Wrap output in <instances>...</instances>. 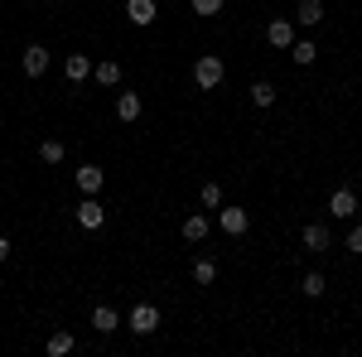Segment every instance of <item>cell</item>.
Here are the masks:
<instances>
[{"label":"cell","mask_w":362,"mask_h":357,"mask_svg":"<svg viewBox=\"0 0 362 357\" xmlns=\"http://www.w3.org/2000/svg\"><path fill=\"white\" fill-rule=\"evenodd\" d=\"M223 78H227V68H223V58H218V54L194 58V87H198V92H218Z\"/></svg>","instance_id":"cell-1"},{"label":"cell","mask_w":362,"mask_h":357,"mask_svg":"<svg viewBox=\"0 0 362 357\" xmlns=\"http://www.w3.org/2000/svg\"><path fill=\"white\" fill-rule=\"evenodd\" d=\"M126 329L140 333V338H145V333H155V329H160V309H155V304H136V309L126 314Z\"/></svg>","instance_id":"cell-2"},{"label":"cell","mask_w":362,"mask_h":357,"mask_svg":"<svg viewBox=\"0 0 362 357\" xmlns=\"http://www.w3.org/2000/svg\"><path fill=\"white\" fill-rule=\"evenodd\" d=\"M49 63H54V54H49L44 44H29L25 54H20V68H25V78H44V73H49Z\"/></svg>","instance_id":"cell-3"},{"label":"cell","mask_w":362,"mask_h":357,"mask_svg":"<svg viewBox=\"0 0 362 357\" xmlns=\"http://www.w3.org/2000/svg\"><path fill=\"white\" fill-rule=\"evenodd\" d=\"M102 222H107V208L97 203V193H83V203H78V227H83V232H97Z\"/></svg>","instance_id":"cell-4"},{"label":"cell","mask_w":362,"mask_h":357,"mask_svg":"<svg viewBox=\"0 0 362 357\" xmlns=\"http://www.w3.org/2000/svg\"><path fill=\"white\" fill-rule=\"evenodd\" d=\"M329 218H338V222L358 218V193L353 189H334V198H329Z\"/></svg>","instance_id":"cell-5"},{"label":"cell","mask_w":362,"mask_h":357,"mask_svg":"<svg viewBox=\"0 0 362 357\" xmlns=\"http://www.w3.org/2000/svg\"><path fill=\"white\" fill-rule=\"evenodd\" d=\"M218 227H223L227 237H242L251 227V213L247 208H218Z\"/></svg>","instance_id":"cell-6"},{"label":"cell","mask_w":362,"mask_h":357,"mask_svg":"<svg viewBox=\"0 0 362 357\" xmlns=\"http://www.w3.org/2000/svg\"><path fill=\"white\" fill-rule=\"evenodd\" d=\"M63 73H68V83L83 87L87 78H92V54H68L63 58Z\"/></svg>","instance_id":"cell-7"},{"label":"cell","mask_w":362,"mask_h":357,"mask_svg":"<svg viewBox=\"0 0 362 357\" xmlns=\"http://www.w3.org/2000/svg\"><path fill=\"white\" fill-rule=\"evenodd\" d=\"M126 20H131V25H155V20H160V10H155V0H126Z\"/></svg>","instance_id":"cell-8"},{"label":"cell","mask_w":362,"mask_h":357,"mask_svg":"<svg viewBox=\"0 0 362 357\" xmlns=\"http://www.w3.org/2000/svg\"><path fill=\"white\" fill-rule=\"evenodd\" d=\"M324 0H300L295 5V25H305V29H314V25H324Z\"/></svg>","instance_id":"cell-9"},{"label":"cell","mask_w":362,"mask_h":357,"mask_svg":"<svg viewBox=\"0 0 362 357\" xmlns=\"http://www.w3.org/2000/svg\"><path fill=\"white\" fill-rule=\"evenodd\" d=\"M300 242H305L309 251H329V247H334V237H329V227H324V222H305Z\"/></svg>","instance_id":"cell-10"},{"label":"cell","mask_w":362,"mask_h":357,"mask_svg":"<svg viewBox=\"0 0 362 357\" xmlns=\"http://www.w3.org/2000/svg\"><path fill=\"white\" fill-rule=\"evenodd\" d=\"M266 44H271V49H290V44H295V25H290V20H271V25H266Z\"/></svg>","instance_id":"cell-11"},{"label":"cell","mask_w":362,"mask_h":357,"mask_svg":"<svg viewBox=\"0 0 362 357\" xmlns=\"http://www.w3.org/2000/svg\"><path fill=\"white\" fill-rule=\"evenodd\" d=\"M116 121H140V92H116Z\"/></svg>","instance_id":"cell-12"},{"label":"cell","mask_w":362,"mask_h":357,"mask_svg":"<svg viewBox=\"0 0 362 357\" xmlns=\"http://www.w3.org/2000/svg\"><path fill=\"white\" fill-rule=\"evenodd\" d=\"M116 324H126V319L116 314L112 304H97V309H92V329L97 333H116Z\"/></svg>","instance_id":"cell-13"},{"label":"cell","mask_w":362,"mask_h":357,"mask_svg":"<svg viewBox=\"0 0 362 357\" xmlns=\"http://www.w3.org/2000/svg\"><path fill=\"white\" fill-rule=\"evenodd\" d=\"M92 78H97V87H116V83H121V63H116V58L92 63Z\"/></svg>","instance_id":"cell-14"},{"label":"cell","mask_w":362,"mask_h":357,"mask_svg":"<svg viewBox=\"0 0 362 357\" xmlns=\"http://www.w3.org/2000/svg\"><path fill=\"white\" fill-rule=\"evenodd\" d=\"M179 232H184V242H203V237H208V232H213V222L203 218V213H189V218H184V227H179Z\"/></svg>","instance_id":"cell-15"},{"label":"cell","mask_w":362,"mask_h":357,"mask_svg":"<svg viewBox=\"0 0 362 357\" xmlns=\"http://www.w3.org/2000/svg\"><path fill=\"white\" fill-rule=\"evenodd\" d=\"M102 184H107V174L97 165H83L78 169V193H102Z\"/></svg>","instance_id":"cell-16"},{"label":"cell","mask_w":362,"mask_h":357,"mask_svg":"<svg viewBox=\"0 0 362 357\" xmlns=\"http://www.w3.org/2000/svg\"><path fill=\"white\" fill-rule=\"evenodd\" d=\"M285 54L295 58V63H300V68H309V63H314V58H319V44H314V39H295V44H290V49H285Z\"/></svg>","instance_id":"cell-17"},{"label":"cell","mask_w":362,"mask_h":357,"mask_svg":"<svg viewBox=\"0 0 362 357\" xmlns=\"http://www.w3.org/2000/svg\"><path fill=\"white\" fill-rule=\"evenodd\" d=\"M44 353H49V357H68V353H73V333H68V329L49 333V343H44Z\"/></svg>","instance_id":"cell-18"},{"label":"cell","mask_w":362,"mask_h":357,"mask_svg":"<svg viewBox=\"0 0 362 357\" xmlns=\"http://www.w3.org/2000/svg\"><path fill=\"white\" fill-rule=\"evenodd\" d=\"M39 160H44V165H63V140H39Z\"/></svg>","instance_id":"cell-19"},{"label":"cell","mask_w":362,"mask_h":357,"mask_svg":"<svg viewBox=\"0 0 362 357\" xmlns=\"http://www.w3.org/2000/svg\"><path fill=\"white\" fill-rule=\"evenodd\" d=\"M213 280H218V266H213L208 256H198L194 261V285H213Z\"/></svg>","instance_id":"cell-20"},{"label":"cell","mask_w":362,"mask_h":357,"mask_svg":"<svg viewBox=\"0 0 362 357\" xmlns=\"http://www.w3.org/2000/svg\"><path fill=\"white\" fill-rule=\"evenodd\" d=\"M300 290H305L309 300H319V295H324V290H329V280H324V275H319V271H309L305 280H300Z\"/></svg>","instance_id":"cell-21"},{"label":"cell","mask_w":362,"mask_h":357,"mask_svg":"<svg viewBox=\"0 0 362 357\" xmlns=\"http://www.w3.org/2000/svg\"><path fill=\"white\" fill-rule=\"evenodd\" d=\"M276 102V87L271 83H251V107H271Z\"/></svg>","instance_id":"cell-22"},{"label":"cell","mask_w":362,"mask_h":357,"mask_svg":"<svg viewBox=\"0 0 362 357\" xmlns=\"http://www.w3.org/2000/svg\"><path fill=\"white\" fill-rule=\"evenodd\" d=\"M198 203H203V208H223V189H218V184H203V189H198Z\"/></svg>","instance_id":"cell-23"},{"label":"cell","mask_w":362,"mask_h":357,"mask_svg":"<svg viewBox=\"0 0 362 357\" xmlns=\"http://www.w3.org/2000/svg\"><path fill=\"white\" fill-rule=\"evenodd\" d=\"M343 247L353 251V256H362V222H358V227H348V242H343Z\"/></svg>","instance_id":"cell-24"},{"label":"cell","mask_w":362,"mask_h":357,"mask_svg":"<svg viewBox=\"0 0 362 357\" xmlns=\"http://www.w3.org/2000/svg\"><path fill=\"white\" fill-rule=\"evenodd\" d=\"M194 15H223V0H194Z\"/></svg>","instance_id":"cell-25"},{"label":"cell","mask_w":362,"mask_h":357,"mask_svg":"<svg viewBox=\"0 0 362 357\" xmlns=\"http://www.w3.org/2000/svg\"><path fill=\"white\" fill-rule=\"evenodd\" d=\"M10 251H15V247H10V237H0V261H10Z\"/></svg>","instance_id":"cell-26"},{"label":"cell","mask_w":362,"mask_h":357,"mask_svg":"<svg viewBox=\"0 0 362 357\" xmlns=\"http://www.w3.org/2000/svg\"><path fill=\"white\" fill-rule=\"evenodd\" d=\"M44 5H58V0H44Z\"/></svg>","instance_id":"cell-27"}]
</instances>
